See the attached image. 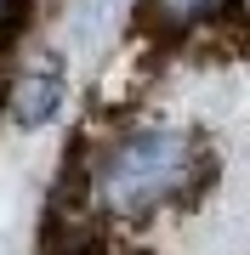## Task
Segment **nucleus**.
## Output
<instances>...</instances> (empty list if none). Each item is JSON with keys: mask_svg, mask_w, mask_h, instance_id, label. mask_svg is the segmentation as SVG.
Listing matches in <instances>:
<instances>
[{"mask_svg": "<svg viewBox=\"0 0 250 255\" xmlns=\"http://www.w3.org/2000/svg\"><path fill=\"white\" fill-rule=\"evenodd\" d=\"M194 176H199V142L188 130H137L102 153L97 193L114 216H142L188 193Z\"/></svg>", "mask_w": 250, "mask_h": 255, "instance_id": "nucleus-1", "label": "nucleus"}, {"mask_svg": "<svg viewBox=\"0 0 250 255\" xmlns=\"http://www.w3.org/2000/svg\"><path fill=\"white\" fill-rule=\"evenodd\" d=\"M57 91H63V80H57V68H40L34 80L23 85L17 119H23V125H40V119H51V108H57Z\"/></svg>", "mask_w": 250, "mask_h": 255, "instance_id": "nucleus-2", "label": "nucleus"}, {"mask_svg": "<svg viewBox=\"0 0 250 255\" xmlns=\"http://www.w3.org/2000/svg\"><path fill=\"white\" fill-rule=\"evenodd\" d=\"M222 6V0H148V11L159 23H171V28H182V23H199V17H211V11Z\"/></svg>", "mask_w": 250, "mask_h": 255, "instance_id": "nucleus-3", "label": "nucleus"}]
</instances>
